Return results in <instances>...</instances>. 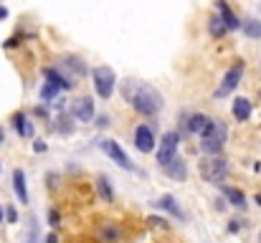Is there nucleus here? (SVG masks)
I'll return each instance as SVG.
<instances>
[{"instance_id": "2f4dec72", "label": "nucleus", "mask_w": 261, "mask_h": 243, "mask_svg": "<svg viewBox=\"0 0 261 243\" xmlns=\"http://www.w3.org/2000/svg\"><path fill=\"white\" fill-rule=\"evenodd\" d=\"M0 223H3V205H0Z\"/></svg>"}, {"instance_id": "1a4fd4ad", "label": "nucleus", "mask_w": 261, "mask_h": 243, "mask_svg": "<svg viewBox=\"0 0 261 243\" xmlns=\"http://www.w3.org/2000/svg\"><path fill=\"white\" fill-rule=\"evenodd\" d=\"M182 124H185V129H188L190 134H205V132L213 127V119H208V117H203V114H190L188 122H182Z\"/></svg>"}, {"instance_id": "c85d7f7f", "label": "nucleus", "mask_w": 261, "mask_h": 243, "mask_svg": "<svg viewBox=\"0 0 261 243\" xmlns=\"http://www.w3.org/2000/svg\"><path fill=\"white\" fill-rule=\"evenodd\" d=\"M43 243H59V236H56V233H48V236H46V241Z\"/></svg>"}, {"instance_id": "f8f14e48", "label": "nucleus", "mask_w": 261, "mask_h": 243, "mask_svg": "<svg viewBox=\"0 0 261 243\" xmlns=\"http://www.w3.org/2000/svg\"><path fill=\"white\" fill-rule=\"evenodd\" d=\"M155 205H158V208H163V210H168V213H170V215H175L177 221H182V218H185L182 208L177 205V200H175L173 195H163V198H160V200H158Z\"/></svg>"}, {"instance_id": "5701e85b", "label": "nucleus", "mask_w": 261, "mask_h": 243, "mask_svg": "<svg viewBox=\"0 0 261 243\" xmlns=\"http://www.w3.org/2000/svg\"><path fill=\"white\" fill-rule=\"evenodd\" d=\"M59 91H61L59 86H54V84H48V81H46V84H43V89H41V99H43V101H51V99H56V94H59Z\"/></svg>"}, {"instance_id": "c756f323", "label": "nucleus", "mask_w": 261, "mask_h": 243, "mask_svg": "<svg viewBox=\"0 0 261 243\" xmlns=\"http://www.w3.org/2000/svg\"><path fill=\"white\" fill-rule=\"evenodd\" d=\"M239 228H241V226H239V221H231V226H228V231H231V233H236Z\"/></svg>"}, {"instance_id": "ddd939ff", "label": "nucleus", "mask_w": 261, "mask_h": 243, "mask_svg": "<svg viewBox=\"0 0 261 243\" xmlns=\"http://www.w3.org/2000/svg\"><path fill=\"white\" fill-rule=\"evenodd\" d=\"M13 190L18 195L20 203H28V187H25V172L23 170H15L13 172Z\"/></svg>"}, {"instance_id": "7ed1b4c3", "label": "nucleus", "mask_w": 261, "mask_h": 243, "mask_svg": "<svg viewBox=\"0 0 261 243\" xmlns=\"http://www.w3.org/2000/svg\"><path fill=\"white\" fill-rule=\"evenodd\" d=\"M226 140H228V129H226V124L223 122H213V127L203 134V152H208V155H218L221 150H223V145H226Z\"/></svg>"}, {"instance_id": "39448f33", "label": "nucleus", "mask_w": 261, "mask_h": 243, "mask_svg": "<svg viewBox=\"0 0 261 243\" xmlns=\"http://www.w3.org/2000/svg\"><path fill=\"white\" fill-rule=\"evenodd\" d=\"M177 145H180V134L177 132H165L158 147V162L160 167H165L168 162H173L177 157Z\"/></svg>"}, {"instance_id": "f03ea898", "label": "nucleus", "mask_w": 261, "mask_h": 243, "mask_svg": "<svg viewBox=\"0 0 261 243\" xmlns=\"http://www.w3.org/2000/svg\"><path fill=\"white\" fill-rule=\"evenodd\" d=\"M91 79H94V89L99 94V99H109L114 94V86H117V74L114 69L109 66H96L91 71Z\"/></svg>"}, {"instance_id": "9d476101", "label": "nucleus", "mask_w": 261, "mask_h": 243, "mask_svg": "<svg viewBox=\"0 0 261 243\" xmlns=\"http://www.w3.org/2000/svg\"><path fill=\"white\" fill-rule=\"evenodd\" d=\"M71 114H74V119H79V122H91V119H94V101H91L89 96L76 99Z\"/></svg>"}, {"instance_id": "aec40b11", "label": "nucleus", "mask_w": 261, "mask_h": 243, "mask_svg": "<svg viewBox=\"0 0 261 243\" xmlns=\"http://www.w3.org/2000/svg\"><path fill=\"white\" fill-rule=\"evenodd\" d=\"M241 28H244V33H246L249 38H254V41L261 38V20H256V18H249Z\"/></svg>"}, {"instance_id": "6ab92c4d", "label": "nucleus", "mask_w": 261, "mask_h": 243, "mask_svg": "<svg viewBox=\"0 0 261 243\" xmlns=\"http://www.w3.org/2000/svg\"><path fill=\"white\" fill-rule=\"evenodd\" d=\"M163 170H165L170 177H175V180H185V162L180 160V157H175L173 162H168Z\"/></svg>"}, {"instance_id": "a211bd4d", "label": "nucleus", "mask_w": 261, "mask_h": 243, "mask_svg": "<svg viewBox=\"0 0 261 243\" xmlns=\"http://www.w3.org/2000/svg\"><path fill=\"white\" fill-rule=\"evenodd\" d=\"M223 195H226V200H228L231 205L246 208V195H244L241 190H236V187H223Z\"/></svg>"}, {"instance_id": "393cba45", "label": "nucleus", "mask_w": 261, "mask_h": 243, "mask_svg": "<svg viewBox=\"0 0 261 243\" xmlns=\"http://www.w3.org/2000/svg\"><path fill=\"white\" fill-rule=\"evenodd\" d=\"M36 241H38V223L31 221V233H28V241L25 243H36Z\"/></svg>"}, {"instance_id": "412c9836", "label": "nucleus", "mask_w": 261, "mask_h": 243, "mask_svg": "<svg viewBox=\"0 0 261 243\" xmlns=\"http://www.w3.org/2000/svg\"><path fill=\"white\" fill-rule=\"evenodd\" d=\"M96 185H99V195L109 203L112 198H114V193H112V185H109V177H104V175H99L96 177Z\"/></svg>"}, {"instance_id": "f3484780", "label": "nucleus", "mask_w": 261, "mask_h": 243, "mask_svg": "<svg viewBox=\"0 0 261 243\" xmlns=\"http://www.w3.org/2000/svg\"><path fill=\"white\" fill-rule=\"evenodd\" d=\"M208 31H211V36H213V38H221V36L228 31V25L223 23V18H221V15H211V18H208Z\"/></svg>"}, {"instance_id": "20e7f679", "label": "nucleus", "mask_w": 261, "mask_h": 243, "mask_svg": "<svg viewBox=\"0 0 261 243\" xmlns=\"http://www.w3.org/2000/svg\"><path fill=\"white\" fill-rule=\"evenodd\" d=\"M226 175H228L226 160H221V157H208V160L200 162V177H203L205 182H211V185H223Z\"/></svg>"}, {"instance_id": "423d86ee", "label": "nucleus", "mask_w": 261, "mask_h": 243, "mask_svg": "<svg viewBox=\"0 0 261 243\" xmlns=\"http://www.w3.org/2000/svg\"><path fill=\"white\" fill-rule=\"evenodd\" d=\"M99 147H101V152H104V155H107L109 160L117 162L119 167H124V170H132V172H137L135 162L129 160V155H127V152H124V150L119 147V142H114V140H104V142H101Z\"/></svg>"}, {"instance_id": "dca6fc26", "label": "nucleus", "mask_w": 261, "mask_h": 243, "mask_svg": "<svg viewBox=\"0 0 261 243\" xmlns=\"http://www.w3.org/2000/svg\"><path fill=\"white\" fill-rule=\"evenodd\" d=\"M43 76H46L48 84H54V86H59V89H71V86H74V81H69L66 76H61V74H59L56 69H51V66L43 69Z\"/></svg>"}, {"instance_id": "b1692460", "label": "nucleus", "mask_w": 261, "mask_h": 243, "mask_svg": "<svg viewBox=\"0 0 261 243\" xmlns=\"http://www.w3.org/2000/svg\"><path fill=\"white\" fill-rule=\"evenodd\" d=\"M48 223H51V228H59L61 226V215H59V210H48Z\"/></svg>"}, {"instance_id": "2eb2a0df", "label": "nucleus", "mask_w": 261, "mask_h": 243, "mask_svg": "<svg viewBox=\"0 0 261 243\" xmlns=\"http://www.w3.org/2000/svg\"><path fill=\"white\" fill-rule=\"evenodd\" d=\"M13 124H15V129H18L20 137H28V140H31V137L36 134V129H33V124H31V119H28L25 114H15V117H13Z\"/></svg>"}, {"instance_id": "4468645a", "label": "nucleus", "mask_w": 261, "mask_h": 243, "mask_svg": "<svg viewBox=\"0 0 261 243\" xmlns=\"http://www.w3.org/2000/svg\"><path fill=\"white\" fill-rule=\"evenodd\" d=\"M251 101L249 99H244V96H239L236 101H233V117L239 119V122H249V117H251Z\"/></svg>"}, {"instance_id": "473e14b6", "label": "nucleus", "mask_w": 261, "mask_h": 243, "mask_svg": "<svg viewBox=\"0 0 261 243\" xmlns=\"http://www.w3.org/2000/svg\"><path fill=\"white\" fill-rule=\"evenodd\" d=\"M0 142H3V129H0Z\"/></svg>"}, {"instance_id": "0eeeda50", "label": "nucleus", "mask_w": 261, "mask_h": 243, "mask_svg": "<svg viewBox=\"0 0 261 243\" xmlns=\"http://www.w3.org/2000/svg\"><path fill=\"white\" fill-rule=\"evenodd\" d=\"M241 76H244V61H236V64L226 71V76H223V81H221V86L216 89V99H226V96L239 86Z\"/></svg>"}, {"instance_id": "6e6552de", "label": "nucleus", "mask_w": 261, "mask_h": 243, "mask_svg": "<svg viewBox=\"0 0 261 243\" xmlns=\"http://www.w3.org/2000/svg\"><path fill=\"white\" fill-rule=\"evenodd\" d=\"M135 147L140 150V152H152L155 150V134H152V129L147 127V124H140L137 129H135Z\"/></svg>"}, {"instance_id": "f257e3e1", "label": "nucleus", "mask_w": 261, "mask_h": 243, "mask_svg": "<svg viewBox=\"0 0 261 243\" xmlns=\"http://www.w3.org/2000/svg\"><path fill=\"white\" fill-rule=\"evenodd\" d=\"M122 96H124V101L132 104L135 112H140L145 117H155L163 109V94L155 86L145 84V81L137 79L122 81Z\"/></svg>"}, {"instance_id": "cd10ccee", "label": "nucleus", "mask_w": 261, "mask_h": 243, "mask_svg": "<svg viewBox=\"0 0 261 243\" xmlns=\"http://www.w3.org/2000/svg\"><path fill=\"white\" fill-rule=\"evenodd\" d=\"M96 124H99V127H107V124H109V117H107V114H101V117H99V122H96Z\"/></svg>"}, {"instance_id": "bb28decb", "label": "nucleus", "mask_w": 261, "mask_h": 243, "mask_svg": "<svg viewBox=\"0 0 261 243\" xmlns=\"http://www.w3.org/2000/svg\"><path fill=\"white\" fill-rule=\"evenodd\" d=\"M33 150H36V152H46V142H41V140H38V142L33 145Z\"/></svg>"}, {"instance_id": "7c9ffc66", "label": "nucleus", "mask_w": 261, "mask_h": 243, "mask_svg": "<svg viewBox=\"0 0 261 243\" xmlns=\"http://www.w3.org/2000/svg\"><path fill=\"white\" fill-rule=\"evenodd\" d=\"M5 15H8V10H5V8L0 5V18H5Z\"/></svg>"}, {"instance_id": "a878e982", "label": "nucleus", "mask_w": 261, "mask_h": 243, "mask_svg": "<svg viewBox=\"0 0 261 243\" xmlns=\"http://www.w3.org/2000/svg\"><path fill=\"white\" fill-rule=\"evenodd\" d=\"M5 215H8V221H10V223H15V221H18V213H15V208H13V205H8V208H5Z\"/></svg>"}, {"instance_id": "4be33fe9", "label": "nucleus", "mask_w": 261, "mask_h": 243, "mask_svg": "<svg viewBox=\"0 0 261 243\" xmlns=\"http://www.w3.org/2000/svg\"><path fill=\"white\" fill-rule=\"evenodd\" d=\"M64 64H66V66H71L76 74H87V66L82 64V59H79V56H66V59H64Z\"/></svg>"}, {"instance_id": "72a5a7b5", "label": "nucleus", "mask_w": 261, "mask_h": 243, "mask_svg": "<svg viewBox=\"0 0 261 243\" xmlns=\"http://www.w3.org/2000/svg\"><path fill=\"white\" fill-rule=\"evenodd\" d=\"M259 238H261V236H259Z\"/></svg>"}, {"instance_id": "9b49d317", "label": "nucleus", "mask_w": 261, "mask_h": 243, "mask_svg": "<svg viewBox=\"0 0 261 243\" xmlns=\"http://www.w3.org/2000/svg\"><path fill=\"white\" fill-rule=\"evenodd\" d=\"M216 5H218V13H221L223 23L228 25V31H236V28H241V20L236 18V13H233V10L228 8V3H226V0H218Z\"/></svg>"}]
</instances>
